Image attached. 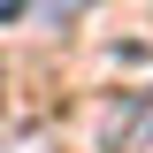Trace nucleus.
<instances>
[{"instance_id":"obj_1","label":"nucleus","mask_w":153,"mask_h":153,"mask_svg":"<svg viewBox=\"0 0 153 153\" xmlns=\"http://www.w3.org/2000/svg\"><path fill=\"white\" fill-rule=\"evenodd\" d=\"M23 8H31V0H0V23H16V16H23Z\"/></svg>"}]
</instances>
